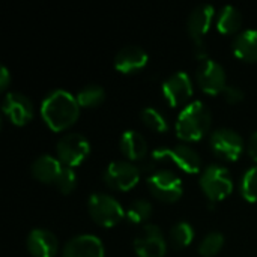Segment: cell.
<instances>
[{"instance_id":"31","label":"cell","mask_w":257,"mask_h":257,"mask_svg":"<svg viewBox=\"0 0 257 257\" xmlns=\"http://www.w3.org/2000/svg\"><path fill=\"white\" fill-rule=\"evenodd\" d=\"M9 81H11L9 71H8V68H6V66H2V69H0V89H2V90H5V89L8 87Z\"/></svg>"},{"instance_id":"1","label":"cell","mask_w":257,"mask_h":257,"mask_svg":"<svg viewBox=\"0 0 257 257\" xmlns=\"http://www.w3.org/2000/svg\"><path fill=\"white\" fill-rule=\"evenodd\" d=\"M41 114L45 123L53 131H63L69 128L80 114L77 98L63 89L50 92L41 105Z\"/></svg>"},{"instance_id":"8","label":"cell","mask_w":257,"mask_h":257,"mask_svg":"<svg viewBox=\"0 0 257 257\" xmlns=\"http://www.w3.org/2000/svg\"><path fill=\"white\" fill-rule=\"evenodd\" d=\"M104 182L111 190L116 191H128L140 179V170L130 161H113L104 170Z\"/></svg>"},{"instance_id":"23","label":"cell","mask_w":257,"mask_h":257,"mask_svg":"<svg viewBox=\"0 0 257 257\" xmlns=\"http://www.w3.org/2000/svg\"><path fill=\"white\" fill-rule=\"evenodd\" d=\"M152 215V205L145 199L134 200L125 212V218L131 224H143Z\"/></svg>"},{"instance_id":"26","label":"cell","mask_w":257,"mask_h":257,"mask_svg":"<svg viewBox=\"0 0 257 257\" xmlns=\"http://www.w3.org/2000/svg\"><path fill=\"white\" fill-rule=\"evenodd\" d=\"M224 238L220 232L208 233L199 244V254L203 257H214L223 248Z\"/></svg>"},{"instance_id":"2","label":"cell","mask_w":257,"mask_h":257,"mask_svg":"<svg viewBox=\"0 0 257 257\" xmlns=\"http://www.w3.org/2000/svg\"><path fill=\"white\" fill-rule=\"evenodd\" d=\"M212 116L206 104L194 101L188 104L178 116L176 136L185 142H197L209 131Z\"/></svg>"},{"instance_id":"5","label":"cell","mask_w":257,"mask_h":257,"mask_svg":"<svg viewBox=\"0 0 257 257\" xmlns=\"http://www.w3.org/2000/svg\"><path fill=\"white\" fill-rule=\"evenodd\" d=\"M148 188L151 194L166 203H173L181 199L184 187L178 175L170 170H157L148 178Z\"/></svg>"},{"instance_id":"28","label":"cell","mask_w":257,"mask_h":257,"mask_svg":"<svg viewBox=\"0 0 257 257\" xmlns=\"http://www.w3.org/2000/svg\"><path fill=\"white\" fill-rule=\"evenodd\" d=\"M56 188L62 193V194H69L74 191L75 185H77V175L71 167L63 166L57 179L54 181Z\"/></svg>"},{"instance_id":"7","label":"cell","mask_w":257,"mask_h":257,"mask_svg":"<svg viewBox=\"0 0 257 257\" xmlns=\"http://www.w3.org/2000/svg\"><path fill=\"white\" fill-rule=\"evenodd\" d=\"M154 161H170L178 166L185 173H199L202 169L200 155L187 145H179L175 148H163L157 149L152 154Z\"/></svg>"},{"instance_id":"24","label":"cell","mask_w":257,"mask_h":257,"mask_svg":"<svg viewBox=\"0 0 257 257\" xmlns=\"http://www.w3.org/2000/svg\"><path fill=\"white\" fill-rule=\"evenodd\" d=\"M77 102L80 107H86V108H90V107H96L99 105L104 98H105V92L101 86L98 84H87L84 86L83 89H80V92L77 93Z\"/></svg>"},{"instance_id":"25","label":"cell","mask_w":257,"mask_h":257,"mask_svg":"<svg viewBox=\"0 0 257 257\" xmlns=\"http://www.w3.org/2000/svg\"><path fill=\"white\" fill-rule=\"evenodd\" d=\"M140 117L148 128H151L157 133H166L169 130V122H167L166 116L154 107L143 108L140 111Z\"/></svg>"},{"instance_id":"18","label":"cell","mask_w":257,"mask_h":257,"mask_svg":"<svg viewBox=\"0 0 257 257\" xmlns=\"http://www.w3.org/2000/svg\"><path fill=\"white\" fill-rule=\"evenodd\" d=\"M62 163L59 160H56L51 155H41L39 158H36L32 163L30 172L32 176L35 179H38L39 182L44 184H54V181L57 179L60 170H62Z\"/></svg>"},{"instance_id":"4","label":"cell","mask_w":257,"mask_h":257,"mask_svg":"<svg viewBox=\"0 0 257 257\" xmlns=\"http://www.w3.org/2000/svg\"><path fill=\"white\" fill-rule=\"evenodd\" d=\"M200 187L211 202H218L232 193L233 181L226 167L212 164L203 170L200 176Z\"/></svg>"},{"instance_id":"22","label":"cell","mask_w":257,"mask_h":257,"mask_svg":"<svg viewBox=\"0 0 257 257\" xmlns=\"http://www.w3.org/2000/svg\"><path fill=\"white\" fill-rule=\"evenodd\" d=\"M169 239L173 248H178V250L185 248L194 239V230L187 221H179L170 229Z\"/></svg>"},{"instance_id":"29","label":"cell","mask_w":257,"mask_h":257,"mask_svg":"<svg viewBox=\"0 0 257 257\" xmlns=\"http://www.w3.org/2000/svg\"><path fill=\"white\" fill-rule=\"evenodd\" d=\"M223 96H224V101L229 102V104H238L244 99V92L239 89V87H235V86H226L224 90H223Z\"/></svg>"},{"instance_id":"14","label":"cell","mask_w":257,"mask_h":257,"mask_svg":"<svg viewBox=\"0 0 257 257\" xmlns=\"http://www.w3.org/2000/svg\"><path fill=\"white\" fill-rule=\"evenodd\" d=\"M62 257H104V245L93 235H78L65 244Z\"/></svg>"},{"instance_id":"17","label":"cell","mask_w":257,"mask_h":257,"mask_svg":"<svg viewBox=\"0 0 257 257\" xmlns=\"http://www.w3.org/2000/svg\"><path fill=\"white\" fill-rule=\"evenodd\" d=\"M26 245L33 257H54L59 250L57 238L44 229L32 230L27 236Z\"/></svg>"},{"instance_id":"9","label":"cell","mask_w":257,"mask_h":257,"mask_svg":"<svg viewBox=\"0 0 257 257\" xmlns=\"http://www.w3.org/2000/svg\"><path fill=\"white\" fill-rule=\"evenodd\" d=\"M166 248L167 244L158 226L145 224L134 238V251L139 257H163Z\"/></svg>"},{"instance_id":"20","label":"cell","mask_w":257,"mask_h":257,"mask_svg":"<svg viewBox=\"0 0 257 257\" xmlns=\"http://www.w3.org/2000/svg\"><path fill=\"white\" fill-rule=\"evenodd\" d=\"M120 151L128 160L139 161V160H143L146 157L148 143L140 133L125 131L120 137Z\"/></svg>"},{"instance_id":"16","label":"cell","mask_w":257,"mask_h":257,"mask_svg":"<svg viewBox=\"0 0 257 257\" xmlns=\"http://www.w3.org/2000/svg\"><path fill=\"white\" fill-rule=\"evenodd\" d=\"M148 63V53L139 45H126L114 56V68L122 74H134Z\"/></svg>"},{"instance_id":"12","label":"cell","mask_w":257,"mask_h":257,"mask_svg":"<svg viewBox=\"0 0 257 257\" xmlns=\"http://www.w3.org/2000/svg\"><path fill=\"white\" fill-rule=\"evenodd\" d=\"M163 95L166 98V101L172 105V107H178L185 104L191 95H193V84H191V78L187 72L184 71H178L175 74H172L164 83H163Z\"/></svg>"},{"instance_id":"19","label":"cell","mask_w":257,"mask_h":257,"mask_svg":"<svg viewBox=\"0 0 257 257\" xmlns=\"http://www.w3.org/2000/svg\"><path fill=\"white\" fill-rule=\"evenodd\" d=\"M233 54L245 62H257V29H248L236 35L232 42Z\"/></svg>"},{"instance_id":"11","label":"cell","mask_w":257,"mask_h":257,"mask_svg":"<svg viewBox=\"0 0 257 257\" xmlns=\"http://www.w3.org/2000/svg\"><path fill=\"white\" fill-rule=\"evenodd\" d=\"M196 80H197L200 89L209 95L223 93L224 87L227 86L224 68L217 60H212L209 57L199 63V68L196 72Z\"/></svg>"},{"instance_id":"6","label":"cell","mask_w":257,"mask_h":257,"mask_svg":"<svg viewBox=\"0 0 257 257\" xmlns=\"http://www.w3.org/2000/svg\"><path fill=\"white\" fill-rule=\"evenodd\" d=\"M57 160L66 166V167H75L80 166L90 152V143L89 140L78 134V133H69L65 134L56 146Z\"/></svg>"},{"instance_id":"3","label":"cell","mask_w":257,"mask_h":257,"mask_svg":"<svg viewBox=\"0 0 257 257\" xmlns=\"http://www.w3.org/2000/svg\"><path fill=\"white\" fill-rule=\"evenodd\" d=\"M87 211L92 220L102 227H113L120 223L122 218H125L120 203L114 197L102 193H95L89 197Z\"/></svg>"},{"instance_id":"21","label":"cell","mask_w":257,"mask_h":257,"mask_svg":"<svg viewBox=\"0 0 257 257\" xmlns=\"http://www.w3.org/2000/svg\"><path fill=\"white\" fill-rule=\"evenodd\" d=\"M242 26V15L239 12L238 8L227 5L224 6L218 15H217V29L224 33V35H230L235 33L241 29Z\"/></svg>"},{"instance_id":"13","label":"cell","mask_w":257,"mask_h":257,"mask_svg":"<svg viewBox=\"0 0 257 257\" xmlns=\"http://www.w3.org/2000/svg\"><path fill=\"white\" fill-rule=\"evenodd\" d=\"M3 113L14 125L21 126L32 120L33 104L26 95L20 92H9L3 99Z\"/></svg>"},{"instance_id":"30","label":"cell","mask_w":257,"mask_h":257,"mask_svg":"<svg viewBox=\"0 0 257 257\" xmlns=\"http://www.w3.org/2000/svg\"><path fill=\"white\" fill-rule=\"evenodd\" d=\"M247 152H248L250 158L257 163V131L256 133H253V134L250 136V139H248Z\"/></svg>"},{"instance_id":"15","label":"cell","mask_w":257,"mask_h":257,"mask_svg":"<svg viewBox=\"0 0 257 257\" xmlns=\"http://www.w3.org/2000/svg\"><path fill=\"white\" fill-rule=\"evenodd\" d=\"M214 14V8L209 3H202L190 12L187 20V29L196 45L203 44V36L212 24Z\"/></svg>"},{"instance_id":"10","label":"cell","mask_w":257,"mask_h":257,"mask_svg":"<svg viewBox=\"0 0 257 257\" xmlns=\"http://www.w3.org/2000/svg\"><path fill=\"white\" fill-rule=\"evenodd\" d=\"M211 148L215 155L226 161H236L244 149L242 137L230 128H218L211 134Z\"/></svg>"},{"instance_id":"27","label":"cell","mask_w":257,"mask_h":257,"mask_svg":"<svg viewBox=\"0 0 257 257\" xmlns=\"http://www.w3.org/2000/svg\"><path fill=\"white\" fill-rule=\"evenodd\" d=\"M241 194L247 202H257V166L244 173L241 181Z\"/></svg>"}]
</instances>
